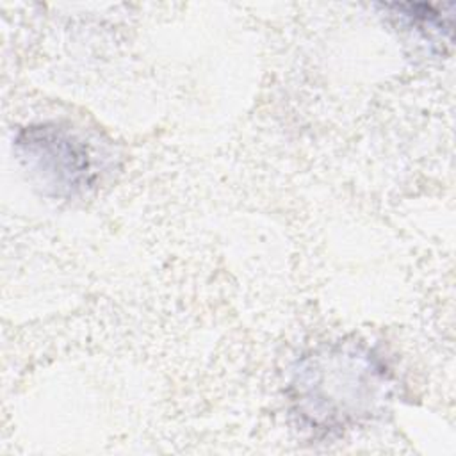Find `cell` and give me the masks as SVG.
I'll return each mask as SVG.
<instances>
[{"label": "cell", "instance_id": "cell-1", "mask_svg": "<svg viewBox=\"0 0 456 456\" xmlns=\"http://www.w3.org/2000/svg\"><path fill=\"white\" fill-rule=\"evenodd\" d=\"M378 362L365 353L338 347L310 358L297 372L296 401L303 417L321 426H342L372 410L385 385Z\"/></svg>", "mask_w": 456, "mask_h": 456}, {"label": "cell", "instance_id": "cell-2", "mask_svg": "<svg viewBox=\"0 0 456 456\" xmlns=\"http://www.w3.org/2000/svg\"><path fill=\"white\" fill-rule=\"evenodd\" d=\"M30 160H36L43 176L52 180L53 185L73 189L86 178L89 167L86 150L73 142L71 137L41 126L27 132L20 141Z\"/></svg>", "mask_w": 456, "mask_h": 456}]
</instances>
